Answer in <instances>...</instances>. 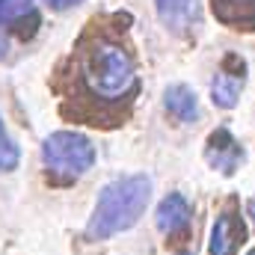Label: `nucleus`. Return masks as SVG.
Returning <instances> with one entry per match:
<instances>
[{"label": "nucleus", "mask_w": 255, "mask_h": 255, "mask_svg": "<svg viewBox=\"0 0 255 255\" xmlns=\"http://www.w3.org/2000/svg\"><path fill=\"white\" fill-rule=\"evenodd\" d=\"M101 24L104 21L98 18L89 24L71 57L74 95L89 104L86 110L89 125H107L104 116H110V122L119 125V119H125V113H119L122 101L130 104L139 89L136 65L130 51L119 42V30L110 33Z\"/></svg>", "instance_id": "1"}, {"label": "nucleus", "mask_w": 255, "mask_h": 255, "mask_svg": "<svg viewBox=\"0 0 255 255\" xmlns=\"http://www.w3.org/2000/svg\"><path fill=\"white\" fill-rule=\"evenodd\" d=\"M151 199V178L148 175H125L110 181L95 205V214L86 226V241H107L119 232H128L139 223Z\"/></svg>", "instance_id": "2"}, {"label": "nucleus", "mask_w": 255, "mask_h": 255, "mask_svg": "<svg viewBox=\"0 0 255 255\" xmlns=\"http://www.w3.org/2000/svg\"><path fill=\"white\" fill-rule=\"evenodd\" d=\"M42 160L54 175L80 178L95 163V145L77 130H54L42 142Z\"/></svg>", "instance_id": "3"}, {"label": "nucleus", "mask_w": 255, "mask_h": 255, "mask_svg": "<svg viewBox=\"0 0 255 255\" xmlns=\"http://www.w3.org/2000/svg\"><path fill=\"white\" fill-rule=\"evenodd\" d=\"M247 238V223L241 217V208L238 202L232 199L214 220V229H211V244H208V253L211 255H235L241 250Z\"/></svg>", "instance_id": "4"}, {"label": "nucleus", "mask_w": 255, "mask_h": 255, "mask_svg": "<svg viewBox=\"0 0 255 255\" xmlns=\"http://www.w3.org/2000/svg\"><path fill=\"white\" fill-rule=\"evenodd\" d=\"M247 83V63L238 57V54H226L223 63L217 68V77L211 83V98L217 107L223 110H232L241 98V89Z\"/></svg>", "instance_id": "5"}, {"label": "nucleus", "mask_w": 255, "mask_h": 255, "mask_svg": "<svg viewBox=\"0 0 255 255\" xmlns=\"http://www.w3.org/2000/svg\"><path fill=\"white\" fill-rule=\"evenodd\" d=\"M205 157L214 169H220L223 175H232L238 172V166L244 163V145L232 136L229 128H217L211 130L208 136V145H205Z\"/></svg>", "instance_id": "6"}, {"label": "nucleus", "mask_w": 255, "mask_h": 255, "mask_svg": "<svg viewBox=\"0 0 255 255\" xmlns=\"http://www.w3.org/2000/svg\"><path fill=\"white\" fill-rule=\"evenodd\" d=\"M154 217H157V229H160L169 241H175V238H187L190 220H193V208L181 193H169V196L157 205V214H154Z\"/></svg>", "instance_id": "7"}, {"label": "nucleus", "mask_w": 255, "mask_h": 255, "mask_svg": "<svg viewBox=\"0 0 255 255\" xmlns=\"http://www.w3.org/2000/svg\"><path fill=\"white\" fill-rule=\"evenodd\" d=\"M211 12L232 30H255V0H211Z\"/></svg>", "instance_id": "8"}, {"label": "nucleus", "mask_w": 255, "mask_h": 255, "mask_svg": "<svg viewBox=\"0 0 255 255\" xmlns=\"http://www.w3.org/2000/svg\"><path fill=\"white\" fill-rule=\"evenodd\" d=\"M157 18L172 33H187L196 21V0H154Z\"/></svg>", "instance_id": "9"}, {"label": "nucleus", "mask_w": 255, "mask_h": 255, "mask_svg": "<svg viewBox=\"0 0 255 255\" xmlns=\"http://www.w3.org/2000/svg\"><path fill=\"white\" fill-rule=\"evenodd\" d=\"M163 107L169 110V116H175L178 122H193L199 116V98L190 86L175 83L163 92Z\"/></svg>", "instance_id": "10"}, {"label": "nucleus", "mask_w": 255, "mask_h": 255, "mask_svg": "<svg viewBox=\"0 0 255 255\" xmlns=\"http://www.w3.org/2000/svg\"><path fill=\"white\" fill-rule=\"evenodd\" d=\"M36 9H33V0H0V24L15 30L24 18H30Z\"/></svg>", "instance_id": "11"}, {"label": "nucleus", "mask_w": 255, "mask_h": 255, "mask_svg": "<svg viewBox=\"0 0 255 255\" xmlns=\"http://www.w3.org/2000/svg\"><path fill=\"white\" fill-rule=\"evenodd\" d=\"M18 160H21V151H18V145L6 136V128H3V119H0V172L15 169Z\"/></svg>", "instance_id": "12"}, {"label": "nucleus", "mask_w": 255, "mask_h": 255, "mask_svg": "<svg viewBox=\"0 0 255 255\" xmlns=\"http://www.w3.org/2000/svg\"><path fill=\"white\" fill-rule=\"evenodd\" d=\"M45 3H48L51 9H60V12H63V9H71V6H77V3H83V0H45Z\"/></svg>", "instance_id": "13"}, {"label": "nucleus", "mask_w": 255, "mask_h": 255, "mask_svg": "<svg viewBox=\"0 0 255 255\" xmlns=\"http://www.w3.org/2000/svg\"><path fill=\"white\" fill-rule=\"evenodd\" d=\"M6 51H9V42H6V36H3V24H0V60L6 57Z\"/></svg>", "instance_id": "14"}, {"label": "nucleus", "mask_w": 255, "mask_h": 255, "mask_svg": "<svg viewBox=\"0 0 255 255\" xmlns=\"http://www.w3.org/2000/svg\"><path fill=\"white\" fill-rule=\"evenodd\" d=\"M250 214H253V220H255V199L250 202Z\"/></svg>", "instance_id": "15"}, {"label": "nucleus", "mask_w": 255, "mask_h": 255, "mask_svg": "<svg viewBox=\"0 0 255 255\" xmlns=\"http://www.w3.org/2000/svg\"><path fill=\"white\" fill-rule=\"evenodd\" d=\"M247 255H255V250H250V253H247Z\"/></svg>", "instance_id": "16"}, {"label": "nucleus", "mask_w": 255, "mask_h": 255, "mask_svg": "<svg viewBox=\"0 0 255 255\" xmlns=\"http://www.w3.org/2000/svg\"><path fill=\"white\" fill-rule=\"evenodd\" d=\"M181 255H196V253H181Z\"/></svg>", "instance_id": "17"}]
</instances>
